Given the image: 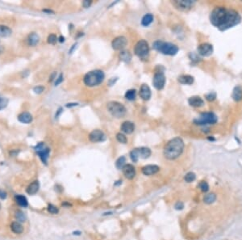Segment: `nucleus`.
Here are the masks:
<instances>
[{
	"mask_svg": "<svg viewBox=\"0 0 242 240\" xmlns=\"http://www.w3.org/2000/svg\"><path fill=\"white\" fill-rule=\"evenodd\" d=\"M154 21V15L149 13V14H146L145 15H144V17L142 18L141 20V24L143 26L147 27L149 26V24Z\"/></svg>",
	"mask_w": 242,
	"mask_h": 240,
	"instance_id": "28",
	"label": "nucleus"
},
{
	"mask_svg": "<svg viewBox=\"0 0 242 240\" xmlns=\"http://www.w3.org/2000/svg\"><path fill=\"white\" fill-rule=\"evenodd\" d=\"M210 20L212 25L221 31H225L239 24L241 17L239 13L233 9L217 7L211 13Z\"/></svg>",
	"mask_w": 242,
	"mask_h": 240,
	"instance_id": "1",
	"label": "nucleus"
},
{
	"mask_svg": "<svg viewBox=\"0 0 242 240\" xmlns=\"http://www.w3.org/2000/svg\"><path fill=\"white\" fill-rule=\"evenodd\" d=\"M134 51L136 55L141 57V58H145L149 55V46L148 42L145 40L139 41L134 48Z\"/></svg>",
	"mask_w": 242,
	"mask_h": 240,
	"instance_id": "7",
	"label": "nucleus"
},
{
	"mask_svg": "<svg viewBox=\"0 0 242 240\" xmlns=\"http://www.w3.org/2000/svg\"><path fill=\"white\" fill-rule=\"evenodd\" d=\"M130 158L133 163H136L139 160V154L137 152V149H133V151L130 152Z\"/></svg>",
	"mask_w": 242,
	"mask_h": 240,
	"instance_id": "34",
	"label": "nucleus"
},
{
	"mask_svg": "<svg viewBox=\"0 0 242 240\" xmlns=\"http://www.w3.org/2000/svg\"><path fill=\"white\" fill-rule=\"evenodd\" d=\"M39 188H40V184L37 180L33 181L32 184H30L28 187L27 188V193L29 195H34L39 191Z\"/></svg>",
	"mask_w": 242,
	"mask_h": 240,
	"instance_id": "21",
	"label": "nucleus"
},
{
	"mask_svg": "<svg viewBox=\"0 0 242 240\" xmlns=\"http://www.w3.org/2000/svg\"><path fill=\"white\" fill-rule=\"evenodd\" d=\"M160 171V167L157 165H147L142 168V173L145 175H153Z\"/></svg>",
	"mask_w": 242,
	"mask_h": 240,
	"instance_id": "16",
	"label": "nucleus"
},
{
	"mask_svg": "<svg viewBox=\"0 0 242 240\" xmlns=\"http://www.w3.org/2000/svg\"><path fill=\"white\" fill-rule=\"evenodd\" d=\"M188 104L192 107L195 108H200V107L204 106V100L198 95H195V96H191L189 98L188 100Z\"/></svg>",
	"mask_w": 242,
	"mask_h": 240,
	"instance_id": "17",
	"label": "nucleus"
},
{
	"mask_svg": "<svg viewBox=\"0 0 242 240\" xmlns=\"http://www.w3.org/2000/svg\"><path fill=\"white\" fill-rule=\"evenodd\" d=\"M15 218L19 222H24L26 221V216L24 214V212H22L21 210L16 211L15 213Z\"/></svg>",
	"mask_w": 242,
	"mask_h": 240,
	"instance_id": "33",
	"label": "nucleus"
},
{
	"mask_svg": "<svg viewBox=\"0 0 242 240\" xmlns=\"http://www.w3.org/2000/svg\"><path fill=\"white\" fill-rule=\"evenodd\" d=\"M116 139H117V141H118L119 142L123 143V144H126L128 142L126 136L124 135V133H118L116 134Z\"/></svg>",
	"mask_w": 242,
	"mask_h": 240,
	"instance_id": "36",
	"label": "nucleus"
},
{
	"mask_svg": "<svg viewBox=\"0 0 242 240\" xmlns=\"http://www.w3.org/2000/svg\"><path fill=\"white\" fill-rule=\"evenodd\" d=\"M195 178H196V175H195V174L194 172H188V173L185 175L184 180H185V181L187 182V183H191V182H193V181L195 180Z\"/></svg>",
	"mask_w": 242,
	"mask_h": 240,
	"instance_id": "35",
	"label": "nucleus"
},
{
	"mask_svg": "<svg viewBox=\"0 0 242 240\" xmlns=\"http://www.w3.org/2000/svg\"><path fill=\"white\" fill-rule=\"evenodd\" d=\"M105 74L104 71L100 70H95L88 72L83 78V82L88 87H95L104 82Z\"/></svg>",
	"mask_w": 242,
	"mask_h": 240,
	"instance_id": "4",
	"label": "nucleus"
},
{
	"mask_svg": "<svg viewBox=\"0 0 242 240\" xmlns=\"http://www.w3.org/2000/svg\"><path fill=\"white\" fill-rule=\"evenodd\" d=\"M137 149V152H138L139 158L141 157V159H148L150 157L152 154V151L148 147H140Z\"/></svg>",
	"mask_w": 242,
	"mask_h": 240,
	"instance_id": "23",
	"label": "nucleus"
},
{
	"mask_svg": "<svg viewBox=\"0 0 242 240\" xmlns=\"http://www.w3.org/2000/svg\"><path fill=\"white\" fill-rule=\"evenodd\" d=\"M205 98H206L207 100L210 101V102L214 101L216 98V92H210V93L205 95Z\"/></svg>",
	"mask_w": 242,
	"mask_h": 240,
	"instance_id": "38",
	"label": "nucleus"
},
{
	"mask_svg": "<svg viewBox=\"0 0 242 240\" xmlns=\"http://www.w3.org/2000/svg\"><path fill=\"white\" fill-rule=\"evenodd\" d=\"M3 48L2 47V46H0V53H3Z\"/></svg>",
	"mask_w": 242,
	"mask_h": 240,
	"instance_id": "51",
	"label": "nucleus"
},
{
	"mask_svg": "<svg viewBox=\"0 0 242 240\" xmlns=\"http://www.w3.org/2000/svg\"><path fill=\"white\" fill-rule=\"evenodd\" d=\"M119 57H120V59L121 61L126 62V63H128L132 60V54L130 53L129 51L122 50L120 51V53L119 54Z\"/></svg>",
	"mask_w": 242,
	"mask_h": 240,
	"instance_id": "24",
	"label": "nucleus"
},
{
	"mask_svg": "<svg viewBox=\"0 0 242 240\" xmlns=\"http://www.w3.org/2000/svg\"><path fill=\"white\" fill-rule=\"evenodd\" d=\"M62 108H60V109L58 110V112H57V114H56V118H57V116H58V115H59L60 113H62Z\"/></svg>",
	"mask_w": 242,
	"mask_h": 240,
	"instance_id": "50",
	"label": "nucleus"
},
{
	"mask_svg": "<svg viewBox=\"0 0 242 240\" xmlns=\"http://www.w3.org/2000/svg\"><path fill=\"white\" fill-rule=\"evenodd\" d=\"M195 3V1H192V0H179V1H175L174 4L181 10H187L192 7Z\"/></svg>",
	"mask_w": 242,
	"mask_h": 240,
	"instance_id": "14",
	"label": "nucleus"
},
{
	"mask_svg": "<svg viewBox=\"0 0 242 240\" xmlns=\"http://www.w3.org/2000/svg\"><path fill=\"white\" fill-rule=\"evenodd\" d=\"M153 48L154 49L159 53L165 54V55H170L174 56L179 50V49L176 44L170 42H165L162 41H156L153 44Z\"/></svg>",
	"mask_w": 242,
	"mask_h": 240,
	"instance_id": "3",
	"label": "nucleus"
},
{
	"mask_svg": "<svg viewBox=\"0 0 242 240\" xmlns=\"http://www.w3.org/2000/svg\"><path fill=\"white\" fill-rule=\"evenodd\" d=\"M0 210H1V204H0Z\"/></svg>",
	"mask_w": 242,
	"mask_h": 240,
	"instance_id": "52",
	"label": "nucleus"
},
{
	"mask_svg": "<svg viewBox=\"0 0 242 240\" xmlns=\"http://www.w3.org/2000/svg\"><path fill=\"white\" fill-rule=\"evenodd\" d=\"M11 229L12 231L15 233V234H21L23 233L24 231V227L23 225H21L19 222H12V225H11Z\"/></svg>",
	"mask_w": 242,
	"mask_h": 240,
	"instance_id": "26",
	"label": "nucleus"
},
{
	"mask_svg": "<svg viewBox=\"0 0 242 240\" xmlns=\"http://www.w3.org/2000/svg\"><path fill=\"white\" fill-rule=\"evenodd\" d=\"M174 208L177 210H182L183 208H184V204L182 201H178L176 204H174Z\"/></svg>",
	"mask_w": 242,
	"mask_h": 240,
	"instance_id": "43",
	"label": "nucleus"
},
{
	"mask_svg": "<svg viewBox=\"0 0 242 240\" xmlns=\"http://www.w3.org/2000/svg\"><path fill=\"white\" fill-rule=\"evenodd\" d=\"M232 98L233 100L239 102L242 100V87L241 86H236L234 87L232 94Z\"/></svg>",
	"mask_w": 242,
	"mask_h": 240,
	"instance_id": "22",
	"label": "nucleus"
},
{
	"mask_svg": "<svg viewBox=\"0 0 242 240\" xmlns=\"http://www.w3.org/2000/svg\"><path fill=\"white\" fill-rule=\"evenodd\" d=\"M139 95H140V96L143 100H149L151 98V95H152V92H151L149 87L146 85V84H143L140 88Z\"/></svg>",
	"mask_w": 242,
	"mask_h": 240,
	"instance_id": "15",
	"label": "nucleus"
},
{
	"mask_svg": "<svg viewBox=\"0 0 242 240\" xmlns=\"http://www.w3.org/2000/svg\"><path fill=\"white\" fill-rule=\"evenodd\" d=\"M35 151L39 155V157L41 158V159L44 163L47 164L48 159L49 156V152L50 150L49 148L46 146L44 142H40L35 146Z\"/></svg>",
	"mask_w": 242,
	"mask_h": 240,
	"instance_id": "8",
	"label": "nucleus"
},
{
	"mask_svg": "<svg viewBox=\"0 0 242 240\" xmlns=\"http://www.w3.org/2000/svg\"><path fill=\"white\" fill-rule=\"evenodd\" d=\"M122 170L124 176L128 180H133L136 176V169L132 164H126Z\"/></svg>",
	"mask_w": 242,
	"mask_h": 240,
	"instance_id": "13",
	"label": "nucleus"
},
{
	"mask_svg": "<svg viewBox=\"0 0 242 240\" xmlns=\"http://www.w3.org/2000/svg\"><path fill=\"white\" fill-rule=\"evenodd\" d=\"M178 81L181 84H184V85H191L192 83H194L195 79H194L193 76L189 75V74H183V75H180V76L178 77Z\"/></svg>",
	"mask_w": 242,
	"mask_h": 240,
	"instance_id": "19",
	"label": "nucleus"
},
{
	"mask_svg": "<svg viewBox=\"0 0 242 240\" xmlns=\"http://www.w3.org/2000/svg\"><path fill=\"white\" fill-rule=\"evenodd\" d=\"M77 105H78L77 103H70V104H66V107H67V108H70V107L77 106Z\"/></svg>",
	"mask_w": 242,
	"mask_h": 240,
	"instance_id": "47",
	"label": "nucleus"
},
{
	"mask_svg": "<svg viewBox=\"0 0 242 240\" xmlns=\"http://www.w3.org/2000/svg\"><path fill=\"white\" fill-rule=\"evenodd\" d=\"M12 29L5 25H0V36L2 37H8L12 35Z\"/></svg>",
	"mask_w": 242,
	"mask_h": 240,
	"instance_id": "27",
	"label": "nucleus"
},
{
	"mask_svg": "<svg viewBox=\"0 0 242 240\" xmlns=\"http://www.w3.org/2000/svg\"><path fill=\"white\" fill-rule=\"evenodd\" d=\"M89 139L92 142H100L106 140V135L103 131L95 129L89 134Z\"/></svg>",
	"mask_w": 242,
	"mask_h": 240,
	"instance_id": "12",
	"label": "nucleus"
},
{
	"mask_svg": "<svg viewBox=\"0 0 242 240\" xmlns=\"http://www.w3.org/2000/svg\"><path fill=\"white\" fill-rule=\"evenodd\" d=\"M15 198L19 205H20L22 207H27L28 206V200H27V198L24 196L17 195L15 196Z\"/></svg>",
	"mask_w": 242,
	"mask_h": 240,
	"instance_id": "29",
	"label": "nucleus"
},
{
	"mask_svg": "<svg viewBox=\"0 0 242 240\" xmlns=\"http://www.w3.org/2000/svg\"><path fill=\"white\" fill-rule=\"evenodd\" d=\"M39 41H40V37H39V36L35 33H31V34L28 36V44H29V45H31V46H35V45H36V44H38Z\"/></svg>",
	"mask_w": 242,
	"mask_h": 240,
	"instance_id": "25",
	"label": "nucleus"
},
{
	"mask_svg": "<svg viewBox=\"0 0 242 240\" xmlns=\"http://www.w3.org/2000/svg\"><path fill=\"white\" fill-rule=\"evenodd\" d=\"M59 41L60 42H64L65 41V37H64V36H60L59 37Z\"/></svg>",
	"mask_w": 242,
	"mask_h": 240,
	"instance_id": "48",
	"label": "nucleus"
},
{
	"mask_svg": "<svg viewBox=\"0 0 242 240\" xmlns=\"http://www.w3.org/2000/svg\"><path fill=\"white\" fill-rule=\"evenodd\" d=\"M62 82H63V74H61L57 77V79L56 82H55V86H57V85H59L60 83H62Z\"/></svg>",
	"mask_w": 242,
	"mask_h": 240,
	"instance_id": "44",
	"label": "nucleus"
},
{
	"mask_svg": "<svg viewBox=\"0 0 242 240\" xmlns=\"http://www.w3.org/2000/svg\"><path fill=\"white\" fill-rule=\"evenodd\" d=\"M44 91V87L43 86H37L33 88V92H35L36 94H41Z\"/></svg>",
	"mask_w": 242,
	"mask_h": 240,
	"instance_id": "42",
	"label": "nucleus"
},
{
	"mask_svg": "<svg viewBox=\"0 0 242 240\" xmlns=\"http://www.w3.org/2000/svg\"><path fill=\"white\" fill-rule=\"evenodd\" d=\"M107 110L109 111V113L114 117L122 118L126 115V112H127L126 108L117 101H111L109 103H107Z\"/></svg>",
	"mask_w": 242,
	"mask_h": 240,
	"instance_id": "5",
	"label": "nucleus"
},
{
	"mask_svg": "<svg viewBox=\"0 0 242 240\" xmlns=\"http://www.w3.org/2000/svg\"><path fill=\"white\" fill-rule=\"evenodd\" d=\"M198 53L203 57H209L213 53V46L209 43H203L199 45Z\"/></svg>",
	"mask_w": 242,
	"mask_h": 240,
	"instance_id": "11",
	"label": "nucleus"
},
{
	"mask_svg": "<svg viewBox=\"0 0 242 240\" xmlns=\"http://www.w3.org/2000/svg\"><path fill=\"white\" fill-rule=\"evenodd\" d=\"M153 84L157 90H162L165 84V76L162 71H157L154 74Z\"/></svg>",
	"mask_w": 242,
	"mask_h": 240,
	"instance_id": "9",
	"label": "nucleus"
},
{
	"mask_svg": "<svg viewBox=\"0 0 242 240\" xmlns=\"http://www.w3.org/2000/svg\"><path fill=\"white\" fill-rule=\"evenodd\" d=\"M121 131L127 134H131L135 130V125L133 122L131 121H124L121 124Z\"/></svg>",
	"mask_w": 242,
	"mask_h": 240,
	"instance_id": "18",
	"label": "nucleus"
},
{
	"mask_svg": "<svg viewBox=\"0 0 242 240\" xmlns=\"http://www.w3.org/2000/svg\"><path fill=\"white\" fill-rule=\"evenodd\" d=\"M57 41V36L54 35V34H50L49 36L48 37V43L51 44H54Z\"/></svg>",
	"mask_w": 242,
	"mask_h": 240,
	"instance_id": "41",
	"label": "nucleus"
},
{
	"mask_svg": "<svg viewBox=\"0 0 242 240\" xmlns=\"http://www.w3.org/2000/svg\"><path fill=\"white\" fill-rule=\"evenodd\" d=\"M48 211L50 213H53V214H56V213H58V209L55 206V205H53V204H49V206H48Z\"/></svg>",
	"mask_w": 242,
	"mask_h": 240,
	"instance_id": "40",
	"label": "nucleus"
},
{
	"mask_svg": "<svg viewBox=\"0 0 242 240\" xmlns=\"http://www.w3.org/2000/svg\"><path fill=\"white\" fill-rule=\"evenodd\" d=\"M216 195L215 193H209V194H207L205 195L204 198V203H206L207 204H211L214 203L216 201Z\"/></svg>",
	"mask_w": 242,
	"mask_h": 240,
	"instance_id": "30",
	"label": "nucleus"
},
{
	"mask_svg": "<svg viewBox=\"0 0 242 240\" xmlns=\"http://www.w3.org/2000/svg\"><path fill=\"white\" fill-rule=\"evenodd\" d=\"M7 197V193L3 190L0 189V198L5 199Z\"/></svg>",
	"mask_w": 242,
	"mask_h": 240,
	"instance_id": "46",
	"label": "nucleus"
},
{
	"mask_svg": "<svg viewBox=\"0 0 242 240\" xmlns=\"http://www.w3.org/2000/svg\"><path fill=\"white\" fill-rule=\"evenodd\" d=\"M184 150V142L179 137H174L169 141L164 147V156L169 160L176 159L180 156Z\"/></svg>",
	"mask_w": 242,
	"mask_h": 240,
	"instance_id": "2",
	"label": "nucleus"
},
{
	"mask_svg": "<svg viewBox=\"0 0 242 240\" xmlns=\"http://www.w3.org/2000/svg\"><path fill=\"white\" fill-rule=\"evenodd\" d=\"M127 39L123 36H118L113 40L112 42V46L114 50L122 51L127 45Z\"/></svg>",
	"mask_w": 242,
	"mask_h": 240,
	"instance_id": "10",
	"label": "nucleus"
},
{
	"mask_svg": "<svg viewBox=\"0 0 242 240\" xmlns=\"http://www.w3.org/2000/svg\"><path fill=\"white\" fill-rule=\"evenodd\" d=\"M218 121L217 116L215 113H202L199 117L196 118L194 121L195 124L199 125H207V124H216Z\"/></svg>",
	"mask_w": 242,
	"mask_h": 240,
	"instance_id": "6",
	"label": "nucleus"
},
{
	"mask_svg": "<svg viewBox=\"0 0 242 240\" xmlns=\"http://www.w3.org/2000/svg\"><path fill=\"white\" fill-rule=\"evenodd\" d=\"M136 97V92L135 89H131V90H128L125 93V98L128 100L130 101L134 100Z\"/></svg>",
	"mask_w": 242,
	"mask_h": 240,
	"instance_id": "31",
	"label": "nucleus"
},
{
	"mask_svg": "<svg viewBox=\"0 0 242 240\" xmlns=\"http://www.w3.org/2000/svg\"><path fill=\"white\" fill-rule=\"evenodd\" d=\"M76 45H77V43H76V44H74V45H73V47L71 48V49H70V53H72V51L74 50V48H75V47H76Z\"/></svg>",
	"mask_w": 242,
	"mask_h": 240,
	"instance_id": "49",
	"label": "nucleus"
},
{
	"mask_svg": "<svg viewBox=\"0 0 242 240\" xmlns=\"http://www.w3.org/2000/svg\"><path fill=\"white\" fill-rule=\"evenodd\" d=\"M125 163H126V158L124 157V156H121V157H120L118 159L116 160L115 166H116V167L118 169H123V167L126 165Z\"/></svg>",
	"mask_w": 242,
	"mask_h": 240,
	"instance_id": "32",
	"label": "nucleus"
},
{
	"mask_svg": "<svg viewBox=\"0 0 242 240\" xmlns=\"http://www.w3.org/2000/svg\"><path fill=\"white\" fill-rule=\"evenodd\" d=\"M7 104H8V100H7L5 98L0 97V110L5 108L7 106Z\"/></svg>",
	"mask_w": 242,
	"mask_h": 240,
	"instance_id": "39",
	"label": "nucleus"
},
{
	"mask_svg": "<svg viewBox=\"0 0 242 240\" xmlns=\"http://www.w3.org/2000/svg\"><path fill=\"white\" fill-rule=\"evenodd\" d=\"M92 3V1H91V0H85V1H83V6L85 7V8H87V7H89L91 5Z\"/></svg>",
	"mask_w": 242,
	"mask_h": 240,
	"instance_id": "45",
	"label": "nucleus"
},
{
	"mask_svg": "<svg viewBox=\"0 0 242 240\" xmlns=\"http://www.w3.org/2000/svg\"><path fill=\"white\" fill-rule=\"evenodd\" d=\"M18 120L19 121H20L21 123H24V124H29L33 121V116L31 115L29 113H27V112H24V113H20V115L18 116Z\"/></svg>",
	"mask_w": 242,
	"mask_h": 240,
	"instance_id": "20",
	"label": "nucleus"
},
{
	"mask_svg": "<svg viewBox=\"0 0 242 240\" xmlns=\"http://www.w3.org/2000/svg\"><path fill=\"white\" fill-rule=\"evenodd\" d=\"M199 188H200L201 191L204 192V193H207V191L209 190V185H208V184H207L206 181H202V182H200V184H199Z\"/></svg>",
	"mask_w": 242,
	"mask_h": 240,
	"instance_id": "37",
	"label": "nucleus"
}]
</instances>
